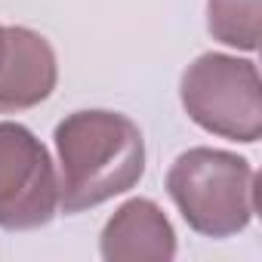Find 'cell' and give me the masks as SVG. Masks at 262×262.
<instances>
[{"instance_id": "2", "label": "cell", "mask_w": 262, "mask_h": 262, "mask_svg": "<svg viewBox=\"0 0 262 262\" xmlns=\"http://www.w3.org/2000/svg\"><path fill=\"white\" fill-rule=\"evenodd\" d=\"M167 191L182 219L207 237H228L250 225L256 213L253 167L219 148H191L167 173Z\"/></svg>"}, {"instance_id": "1", "label": "cell", "mask_w": 262, "mask_h": 262, "mask_svg": "<svg viewBox=\"0 0 262 262\" xmlns=\"http://www.w3.org/2000/svg\"><path fill=\"white\" fill-rule=\"evenodd\" d=\"M59 207L80 213L129 191L145 173L139 126L117 111H74L56 126Z\"/></svg>"}, {"instance_id": "3", "label": "cell", "mask_w": 262, "mask_h": 262, "mask_svg": "<svg viewBox=\"0 0 262 262\" xmlns=\"http://www.w3.org/2000/svg\"><path fill=\"white\" fill-rule=\"evenodd\" d=\"M182 105L188 117L231 142H256L262 133L259 71L247 59L207 53L182 74Z\"/></svg>"}, {"instance_id": "6", "label": "cell", "mask_w": 262, "mask_h": 262, "mask_svg": "<svg viewBox=\"0 0 262 262\" xmlns=\"http://www.w3.org/2000/svg\"><path fill=\"white\" fill-rule=\"evenodd\" d=\"M173 253V225L164 210L145 198L123 204L102 231V256L108 262H167Z\"/></svg>"}, {"instance_id": "4", "label": "cell", "mask_w": 262, "mask_h": 262, "mask_svg": "<svg viewBox=\"0 0 262 262\" xmlns=\"http://www.w3.org/2000/svg\"><path fill=\"white\" fill-rule=\"evenodd\" d=\"M59 176L40 139L22 123L0 120V225L40 228L56 216Z\"/></svg>"}, {"instance_id": "7", "label": "cell", "mask_w": 262, "mask_h": 262, "mask_svg": "<svg viewBox=\"0 0 262 262\" xmlns=\"http://www.w3.org/2000/svg\"><path fill=\"white\" fill-rule=\"evenodd\" d=\"M262 0H207L210 34L234 50H256L262 31Z\"/></svg>"}, {"instance_id": "5", "label": "cell", "mask_w": 262, "mask_h": 262, "mask_svg": "<svg viewBox=\"0 0 262 262\" xmlns=\"http://www.w3.org/2000/svg\"><path fill=\"white\" fill-rule=\"evenodd\" d=\"M50 43L28 28L0 25V114L34 108L53 86Z\"/></svg>"}]
</instances>
